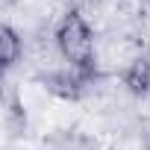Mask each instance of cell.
<instances>
[{
  "label": "cell",
  "instance_id": "obj_1",
  "mask_svg": "<svg viewBox=\"0 0 150 150\" xmlns=\"http://www.w3.org/2000/svg\"><path fill=\"white\" fill-rule=\"evenodd\" d=\"M97 35L91 33V27L86 24L83 15H71L59 30H56V44L62 50V56L74 65V68H88L91 71V59H94V41Z\"/></svg>",
  "mask_w": 150,
  "mask_h": 150
},
{
  "label": "cell",
  "instance_id": "obj_2",
  "mask_svg": "<svg viewBox=\"0 0 150 150\" xmlns=\"http://www.w3.org/2000/svg\"><path fill=\"white\" fill-rule=\"evenodd\" d=\"M124 86L135 94V97H141V94H147L150 91V59L144 56V59H138L127 74H124Z\"/></svg>",
  "mask_w": 150,
  "mask_h": 150
},
{
  "label": "cell",
  "instance_id": "obj_3",
  "mask_svg": "<svg viewBox=\"0 0 150 150\" xmlns=\"http://www.w3.org/2000/svg\"><path fill=\"white\" fill-rule=\"evenodd\" d=\"M0 50H3V65H6V71H12V68L24 59V38H21L12 27H3V30H0Z\"/></svg>",
  "mask_w": 150,
  "mask_h": 150
}]
</instances>
